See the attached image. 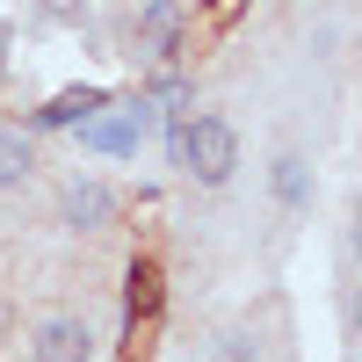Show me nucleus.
Here are the masks:
<instances>
[{
	"label": "nucleus",
	"instance_id": "obj_1",
	"mask_svg": "<svg viewBox=\"0 0 362 362\" xmlns=\"http://www.w3.org/2000/svg\"><path fill=\"white\" fill-rule=\"evenodd\" d=\"M167 160L181 181H196V189H225V181L239 174V131L225 124V116L196 109L189 124H167Z\"/></svg>",
	"mask_w": 362,
	"mask_h": 362
},
{
	"label": "nucleus",
	"instance_id": "obj_2",
	"mask_svg": "<svg viewBox=\"0 0 362 362\" xmlns=\"http://www.w3.org/2000/svg\"><path fill=\"white\" fill-rule=\"evenodd\" d=\"M153 131H160V116H153L145 95H109V109L87 116L73 138H80V153H95V160H138V145Z\"/></svg>",
	"mask_w": 362,
	"mask_h": 362
},
{
	"label": "nucleus",
	"instance_id": "obj_3",
	"mask_svg": "<svg viewBox=\"0 0 362 362\" xmlns=\"http://www.w3.org/2000/svg\"><path fill=\"white\" fill-rule=\"evenodd\" d=\"M160 312H167V268L153 261V254H131L124 261V355H138L145 348V334L160 326Z\"/></svg>",
	"mask_w": 362,
	"mask_h": 362
},
{
	"label": "nucleus",
	"instance_id": "obj_4",
	"mask_svg": "<svg viewBox=\"0 0 362 362\" xmlns=\"http://www.w3.org/2000/svg\"><path fill=\"white\" fill-rule=\"evenodd\" d=\"M181 29H189V8H167V0H153V8L131 15V58H145L153 73H167L181 58Z\"/></svg>",
	"mask_w": 362,
	"mask_h": 362
},
{
	"label": "nucleus",
	"instance_id": "obj_5",
	"mask_svg": "<svg viewBox=\"0 0 362 362\" xmlns=\"http://www.w3.org/2000/svg\"><path fill=\"white\" fill-rule=\"evenodd\" d=\"M29 362H95V326L80 312H51L29 341Z\"/></svg>",
	"mask_w": 362,
	"mask_h": 362
},
{
	"label": "nucleus",
	"instance_id": "obj_6",
	"mask_svg": "<svg viewBox=\"0 0 362 362\" xmlns=\"http://www.w3.org/2000/svg\"><path fill=\"white\" fill-rule=\"evenodd\" d=\"M109 109V87H58V95L44 102V109H29V138H44V131H80L87 116H102Z\"/></svg>",
	"mask_w": 362,
	"mask_h": 362
},
{
	"label": "nucleus",
	"instance_id": "obj_7",
	"mask_svg": "<svg viewBox=\"0 0 362 362\" xmlns=\"http://www.w3.org/2000/svg\"><path fill=\"white\" fill-rule=\"evenodd\" d=\"M58 210H66V225H73V232H109V225H116V210H124V196H116L109 181H95V174H73Z\"/></svg>",
	"mask_w": 362,
	"mask_h": 362
},
{
	"label": "nucleus",
	"instance_id": "obj_8",
	"mask_svg": "<svg viewBox=\"0 0 362 362\" xmlns=\"http://www.w3.org/2000/svg\"><path fill=\"white\" fill-rule=\"evenodd\" d=\"M268 189H276V203L297 218V210H312V196H319V174H312L305 160H297V153H283L276 167H268Z\"/></svg>",
	"mask_w": 362,
	"mask_h": 362
},
{
	"label": "nucleus",
	"instance_id": "obj_9",
	"mask_svg": "<svg viewBox=\"0 0 362 362\" xmlns=\"http://www.w3.org/2000/svg\"><path fill=\"white\" fill-rule=\"evenodd\" d=\"M37 174V138L29 131H0V189H22Z\"/></svg>",
	"mask_w": 362,
	"mask_h": 362
},
{
	"label": "nucleus",
	"instance_id": "obj_10",
	"mask_svg": "<svg viewBox=\"0 0 362 362\" xmlns=\"http://www.w3.org/2000/svg\"><path fill=\"white\" fill-rule=\"evenodd\" d=\"M218 362H261V341L247 326H232V334H218Z\"/></svg>",
	"mask_w": 362,
	"mask_h": 362
},
{
	"label": "nucleus",
	"instance_id": "obj_11",
	"mask_svg": "<svg viewBox=\"0 0 362 362\" xmlns=\"http://www.w3.org/2000/svg\"><path fill=\"white\" fill-rule=\"evenodd\" d=\"M0 87H8V22H0Z\"/></svg>",
	"mask_w": 362,
	"mask_h": 362
}]
</instances>
